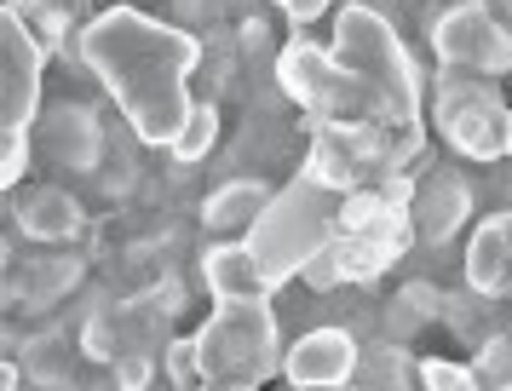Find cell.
I'll use <instances>...</instances> for the list:
<instances>
[{
	"label": "cell",
	"instance_id": "12",
	"mask_svg": "<svg viewBox=\"0 0 512 391\" xmlns=\"http://www.w3.org/2000/svg\"><path fill=\"white\" fill-rule=\"evenodd\" d=\"M208 282H213L219 299H259L265 288H271V282L259 276L248 242H242V248H213L208 253Z\"/></svg>",
	"mask_w": 512,
	"mask_h": 391
},
{
	"label": "cell",
	"instance_id": "4",
	"mask_svg": "<svg viewBox=\"0 0 512 391\" xmlns=\"http://www.w3.org/2000/svg\"><path fill=\"white\" fill-rule=\"evenodd\" d=\"M334 58H340L357 81H369L403 121H415V64H409V52H403V41H397V29L380 18L374 6L351 0L346 12H340Z\"/></svg>",
	"mask_w": 512,
	"mask_h": 391
},
{
	"label": "cell",
	"instance_id": "6",
	"mask_svg": "<svg viewBox=\"0 0 512 391\" xmlns=\"http://www.w3.org/2000/svg\"><path fill=\"white\" fill-rule=\"evenodd\" d=\"M432 46H438L443 69H461V75H507L512 69V35L478 0L443 6L432 23Z\"/></svg>",
	"mask_w": 512,
	"mask_h": 391
},
{
	"label": "cell",
	"instance_id": "19",
	"mask_svg": "<svg viewBox=\"0 0 512 391\" xmlns=\"http://www.w3.org/2000/svg\"><path fill=\"white\" fill-rule=\"evenodd\" d=\"M282 12H288V18H300V23H311V18H323L328 12V0H277Z\"/></svg>",
	"mask_w": 512,
	"mask_h": 391
},
{
	"label": "cell",
	"instance_id": "9",
	"mask_svg": "<svg viewBox=\"0 0 512 391\" xmlns=\"http://www.w3.org/2000/svg\"><path fill=\"white\" fill-rule=\"evenodd\" d=\"M466 213H472V184H466L461 173H449V167H438V173L409 196V219H415V230L426 242H449V236L461 230Z\"/></svg>",
	"mask_w": 512,
	"mask_h": 391
},
{
	"label": "cell",
	"instance_id": "5",
	"mask_svg": "<svg viewBox=\"0 0 512 391\" xmlns=\"http://www.w3.org/2000/svg\"><path fill=\"white\" fill-rule=\"evenodd\" d=\"M438 127H443V138H449L461 156L495 161L501 150H507V138H512V115L484 81H472V75H461V69H455V75L443 69V81H438Z\"/></svg>",
	"mask_w": 512,
	"mask_h": 391
},
{
	"label": "cell",
	"instance_id": "23",
	"mask_svg": "<svg viewBox=\"0 0 512 391\" xmlns=\"http://www.w3.org/2000/svg\"><path fill=\"white\" fill-rule=\"evenodd\" d=\"M294 391H300V386H294Z\"/></svg>",
	"mask_w": 512,
	"mask_h": 391
},
{
	"label": "cell",
	"instance_id": "18",
	"mask_svg": "<svg viewBox=\"0 0 512 391\" xmlns=\"http://www.w3.org/2000/svg\"><path fill=\"white\" fill-rule=\"evenodd\" d=\"M420 374H426V391H484V380H478V368L443 363V357H432V363L420 368Z\"/></svg>",
	"mask_w": 512,
	"mask_h": 391
},
{
	"label": "cell",
	"instance_id": "21",
	"mask_svg": "<svg viewBox=\"0 0 512 391\" xmlns=\"http://www.w3.org/2000/svg\"><path fill=\"white\" fill-rule=\"evenodd\" d=\"M501 6H507V12H512V0H501Z\"/></svg>",
	"mask_w": 512,
	"mask_h": 391
},
{
	"label": "cell",
	"instance_id": "22",
	"mask_svg": "<svg viewBox=\"0 0 512 391\" xmlns=\"http://www.w3.org/2000/svg\"><path fill=\"white\" fill-rule=\"evenodd\" d=\"M507 150H512V138H507Z\"/></svg>",
	"mask_w": 512,
	"mask_h": 391
},
{
	"label": "cell",
	"instance_id": "16",
	"mask_svg": "<svg viewBox=\"0 0 512 391\" xmlns=\"http://www.w3.org/2000/svg\"><path fill=\"white\" fill-rule=\"evenodd\" d=\"M75 259H41V265H29V288H24V299H35V305H47V299H58L64 294V288H70L75 282Z\"/></svg>",
	"mask_w": 512,
	"mask_h": 391
},
{
	"label": "cell",
	"instance_id": "20",
	"mask_svg": "<svg viewBox=\"0 0 512 391\" xmlns=\"http://www.w3.org/2000/svg\"><path fill=\"white\" fill-rule=\"evenodd\" d=\"M185 391H196V386H185ZM202 391H254V386H225V380H208Z\"/></svg>",
	"mask_w": 512,
	"mask_h": 391
},
{
	"label": "cell",
	"instance_id": "2",
	"mask_svg": "<svg viewBox=\"0 0 512 391\" xmlns=\"http://www.w3.org/2000/svg\"><path fill=\"white\" fill-rule=\"evenodd\" d=\"M340 190L317 173H300V179L282 190L277 202L259 213L254 236H248V253H254L259 276L277 288L282 276L305 271L317 253L334 242V225H340Z\"/></svg>",
	"mask_w": 512,
	"mask_h": 391
},
{
	"label": "cell",
	"instance_id": "10",
	"mask_svg": "<svg viewBox=\"0 0 512 391\" xmlns=\"http://www.w3.org/2000/svg\"><path fill=\"white\" fill-rule=\"evenodd\" d=\"M18 225L35 242H70L81 230V207L64 190H29V196H18Z\"/></svg>",
	"mask_w": 512,
	"mask_h": 391
},
{
	"label": "cell",
	"instance_id": "15",
	"mask_svg": "<svg viewBox=\"0 0 512 391\" xmlns=\"http://www.w3.org/2000/svg\"><path fill=\"white\" fill-rule=\"evenodd\" d=\"M213 133H219V110H213V104H190L185 127H179V138H173V150H179L185 161L208 156V150H213Z\"/></svg>",
	"mask_w": 512,
	"mask_h": 391
},
{
	"label": "cell",
	"instance_id": "8",
	"mask_svg": "<svg viewBox=\"0 0 512 391\" xmlns=\"http://www.w3.org/2000/svg\"><path fill=\"white\" fill-rule=\"evenodd\" d=\"M35 75H41V52L12 18L6 23V173H18V156H24V121H29V104H35Z\"/></svg>",
	"mask_w": 512,
	"mask_h": 391
},
{
	"label": "cell",
	"instance_id": "11",
	"mask_svg": "<svg viewBox=\"0 0 512 391\" xmlns=\"http://www.w3.org/2000/svg\"><path fill=\"white\" fill-rule=\"evenodd\" d=\"M265 207H271V196H265L259 179H231L208 196V225L213 230H254Z\"/></svg>",
	"mask_w": 512,
	"mask_h": 391
},
{
	"label": "cell",
	"instance_id": "13",
	"mask_svg": "<svg viewBox=\"0 0 512 391\" xmlns=\"http://www.w3.org/2000/svg\"><path fill=\"white\" fill-rule=\"evenodd\" d=\"M351 391H415L409 386V357H403L397 345H369V351H357Z\"/></svg>",
	"mask_w": 512,
	"mask_h": 391
},
{
	"label": "cell",
	"instance_id": "3",
	"mask_svg": "<svg viewBox=\"0 0 512 391\" xmlns=\"http://www.w3.org/2000/svg\"><path fill=\"white\" fill-rule=\"evenodd\" d=\"M196 368L225 386H259L277 368V322L259 299H225L196 340Z\"/></svg>",
	"mask_w": 512,
	"mask_h": 391
},
{
	"label": "cell",
	"instance_id": "1",
	"mask_svg": "<svg viewBox=\"0 0 512 391\" xmlns=\"http://www.w3.org/2000/svg\"><path fill=\"white\" fill-rule=\"evenodd\" d=\"M81 52L87 64L116 87L121 110L133 115L139 138L150 144H173L179 127H185V75L196 69V41L173 35L162 23L133 18V12H110L98 18L87 35H81Z\"/></svg>",
	"mask_w": 512,
	"mask_h": 391
},
{
	"label": "cell",
	"instance_id": "14",
	"mask_svg": "<svg viewBox=\"0 0 512 391\" xmlns=\"http://www.w3.org/2000/svg\"><path fill=\"white\" fill-rule=\"evenodd\" d=\"M47 144H52V156H58V161H70V167H93V156H98L93 115H87V110H58V115H52Z\"/></svg>",
	"mask_w": 512,
	"mask_h": 391
},
{
	"label": "cell",
	"instance_id": "17",
	"mask_svg": "<svg viewBox=\"0 0 512 391\" xmlns=\"http://www.w3.org/2000/svg\"><path fill=\"white\" fill-rule=\"evenodd\" d=\"M478 380H484V391H512V340L507 334H495V340L478 345Z\"/></svg>",
	"mask_w": 512,
	"mask_h": 391
},
{
	"label": "cell",
	"instance_id": "7",
	"mask_svg": "<svg viewBox=\"0 0 512 391\" xmlns=\"http://www.w3.org/2000/svg\"><path fill=\"white\" fill-rule=\"evenodd\" d=\"M288 380L300 391H340L351 386V368H357V340L346 328H311L300 334V345L288 351Z\"/></svg>",
	"mask_w": 512,
	"mask_h": 391
}]
</instances>
